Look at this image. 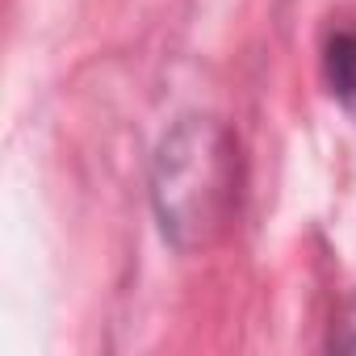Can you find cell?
<instances>
[{
	"instance_id": "cell-1",
	"label": "cell",
	"mask_w": 356,
	"mask_h": 356,
	"mask_svg": "<svg viewBox=\"0 0 356 356\" xmlns=\"http://www.w3.org/2000/svg\"><path fill=\"white\" fill-rule=\"evenodd\" d=\"M151 202L172 248L210 243L239 202V147L210 118H181L159 143L151 168Z\"/></svg>"
},
{
	"instance_id": "cell-2",
	"label": "cell",
	"mask_w": 356,
	"mask_h": 356,
	"mask_svg": "<svg viewBox=\"0 0 356 356\" xmlns=\"http://www.w3.org/2000/svg\"><path fill=\"white\" fill-rule=\"evenodd\" d=\"M323 76H327L331 97L356 118V30L339 26V30L327 34V42H323Z\"/></svg>"
},
{
	"instance_id": "cell-3",
	"label": "cell",
	"mask_w": 356,
	"mask_h": 356,
	"mask_svg": "<svg viewBox=\"0 0 356 356\" xmlns=\"http://www.w3.org/2000/svg\"><path fill=\"white\" fill-rule=\"evenodd\" d=\"M327 348H339V352H356V302L348 306L343 323H335V327H331V339H327Z\"/></svg>"
}]
</instances>
